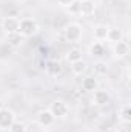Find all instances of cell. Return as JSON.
<instances>
[{
  "label": "cell",
  "instance_id": "4",
  "mask_svg": "<svg viewBox=\"0 0 131 132\" xmlns=\"http://www.w3.org/2000/svg\"><path fill=\"white\" fill-rule=\"evenodd\" d=\"M16 114L12 109L2 106L0 108V131H8V128L14 123Z\"/></svg>",
  "mask_w": 131,
  "mask_h": 132
},
{
  "label": "cell",
  "instance_id": "13",
  "mask_svg": "<svg viewBox=\"0 0 131 132\" xmlns=\"http://www.w3.org/2000/svg\"><path fill=\"white\" fill-rule=\"evenodd\" d=\"M69 68H71V72H72L74 75L80 77V75H83V74L86 72L88 65H86V62H85L83 59H80V60H77V62H72V63H69Z\"/></svg>",
  "mask_w": 131,
  "mask_h": 132
},
{
  "label": "cell",
  "instance_id": "12",
  "mask_svg": "<svg viewBox=\"0 0 131 132\" xmlns=\"http://www.w3.org/2000/svg\"><path fill=\"white\" fill-rule=\"evenodd\" d=\"M106 40L110 43H117L120 40H123V31L117 26H113V28H108V34H106Z\"/></svg>",
  "mask_w": 131,
  "mask_h": 132
},
{
  "label": "cell",
  "instance_id": "2",
  "mask_svg": "<svg viewBox=\"0 0 131 132\" xmlns=\"http://www.w3.org/2000/svg\"><path fill=\"white\" fill-rule=\"evenodd\" d=\"M63 37L68 43H79L83 37V28L77 22H71L63 28Z\"/></svg>",
  "mask_w": 131,
  "mask_h": 132
},
{
  "label": "cell",
  "instance_id": "7",
  "mask_svg": "<svg viewBox=\"0 0 131 132\" xmlns=\"http://www.w3.org/2000/svg\"><path fill=\"white\" fill-rule=\"evenodd\" d=\"M56 121V117L51 114L49 109H42L37 112V123L42 126V128H51Z\"/></svg>",
  "mask_w": 131,
  "mask_h": 132
},
{
  "label": "cell",
  "instance_id": "17",
  "mask_svg": "<svg viewBox=\"0 0 131 132\" xmlns=\"http://www.w3.org/2000/svg\"><path fill=\"white\" fill-rule=\"evenodd\" d=\"M108 72V63L105 60H97L94 63V74L96 75H105Z\"/></svg>",
  "mask_w": 131,
  "mask_h": 132
},
{
  "label": "cell",
  "instance_id": "8",
  "mask_svg": "<svg viewBox=\"0 0 131 132\" xmlns=\"http://www.w3.org/2000/svg\"><path fill=\"white\" fill-rule=\"evenodd\" d=\"M93 103L96 106H100V108L110 104L111 103V94H110V91H106V89H96L94 94H93Z\"/></svg>",
  "mask_w": 131,
  "mask_h": 132
},
{
  "label": "cell",
  "instance_id": "19",
  "mask_svg": "<svg viewBox=\"0 0 131 132\" xmlns=\"http://www.w3.org/2000/svg\"><path fill=\"white\" fill-rule=\"evenodd\" d=\"M46 69H48V72H49L53 77L60 75V74H62V71H63V68H62V65H60L59 62H51L49 65L46 66Z\"/></svg>",
  "mask_w": 131,
  "mask_h": 132
},
{
  "label": "cell",
  "instance_id": "15",
  "mask_svg": "<svg viewBox=\"0 0 131 132\" xmlns=\"http://www.w3.org/2000/svg\"><path fill=\"white\" fill-rule=\"evenodd\" d=\"M105 45H103V42H94L91 46H90V55H93V57H102L103 54H105Z\"/></svg>",
  "mask_w": 131,
  "mask_h": 132
},
{
  "label": "cell",
  "instance_id": "16",
  "mask_svg": "<svg viewBox=\"0 0 131 132\" xmlns=\"http://www.w3.org/2000/svg\"><path fill=\"white\" fill-rule=\"evenodd\" d=\"M6 38H8V43H9L12 48H19V46L22 45V42H23V37H22L19 32L8 34V35H6Z\"/></svg>",
  "mask_w": 131,
  "mask_h": 132
},
{
  "label": "cell",
  "instance_id": "10",
  "mask_svg": "<svg viewBox=\"0 0 131 132\" xmlns=\"http://www.w3.org/2000/svg\"><path fill=\"white\" fill-rule=\"evenodd\" d=\"M117 118H119V121H122L123 125H128L131 121V108H130L128 103L122 104V106L117 109Z\"/></svg>",
  "mask_w": 131,
  "mask_h": 132
},
{
  "label": "cell",
  "instance_id": "9",
  "mask_svg": "<svg viewBox=\"0 0 131 132\" xmlns=\"http://www.w3.org/2000/svg\"><path fill=\"white\" fill-rule=\"evenodd\" d=\"M113 54H114V59H119V60L125 59L130 54V45H128V42L120 40V42L114 43L113 45Z\"/></svg>",
  "mask_w": 131,
  "mask_h": 132
},
{
  "label": "cell",
  "instance_id": "14",
  "mask_svg": "<svg viewBox=\"0 0 131 132\" xmlns=\"http://www.w3.org/2000/svg\"><path fill=\"white\" fill-rule=\"evenodd\" d=\"M108 28H110V26L102 25V23L94 25V28H93V37H94V40H96V42H103V40H106Z\"/></svg>",
  "mask_w": 131,
  "mask_h": 132
},
{
  "label": "cell",
  "instance_id": "22",
  "mask_svg": "<svg viewBox=\"0 0 131 132\" xmlns=\"http://www.w3.org/2000/svg\"><path fill=\"white\" fill-rule=\"evenodd\" d=\"M76 0H57V5L60 6V8H63V9H66L69 5H72Z\"/></svg>",
  "mask_w": 131,
  "mask_h": 132
},
{
  "label": "cell",
  "instance_id": "11",
  "mask_svg": "<svg viewBox=\"0 0 131 132\" xmlns=\"http://www.w3.org/2000/svg\"><path fill=\"white\" fill-rule=\"evenodd\" d=\"M99 86V81L94 75H88L82 80V89L85 92H94Z\"/></svg>",
  "mask_w": 131,
  "mask_h": 132
},
{
  "label": "cell",
  "instance_id": "18",
  "mask_svg": "<svg viewBox=\"0 0 131 132\" xmlns=\"http://www.w3.org/2000/svg\"><path fill=\"white\" fill-rule=\"evenodd\" d=\"M80 59H82V51H80L79 48H72V49H69L68 54H66V60H68L69 63L77 62V60H80Z\"/></svg>",
  "mask_w": 131,
  "mask_h": 132
},
{
  "label": "cell",
  "instance_id": "23",
  "mask_svg": "<svg viewBox=\"0 0 131 132\" xmlns=\"http://www.w3.org/2000/svg\"><path fill=\"white\" fill-rule=\"evenodd\" d=\"M103 132H119V129H116V128H108L106 131H103Z\"/></svg>",
  "mask_w": 131,
  "mask_h": 132
},
{
  "label": "cell",
  "instance_id": "20",
  "mask_svg": "<svg viewBox=\"0 0 131 132\" xmlns=\"http://www.w3.org/2000/svg\"><path fill=\"white\" fill-rule=\"evenodd\" d=\"M26 131H28L26 125L20 120H14V123L8 128V132H26Z\"/></svg>",
  "mask_w": 131,
  "mask_h": 132
},
{
  "label": "cell",
  "instance_id": "3",
  "mask_svg": "<svg viewBox=\"0 0 131 132\" xmlns=\"http://www.w3.org/2000/svg\"><path fill=\"white\" fill-rule=\"evenodd\" d=\"M49 111L56 118H66L68 114H69V106L63 100H54L49 104Z\"/></svg>",
  "mask_w": 131,
  "mask_h": 132
},
{
  "label": "cell",
  "instance_id": "21",
  "mask_svg": "<svg viewBox=\"0 0 131 132\" xmlns=\"http://www.w3.org/2000/svg\"><path fill=\"white\" fill-rule=\"evenodd\" d=\"M66 11H68V14H79V0H76L72 5H69L66 8Z\"/></svg>",
  "mask_w": 131,
  "mask_h": 132
},
{
  "label": "cell",
  "instance_id": "1",
  "mask_svg": "<svg viewBox=\"0 0 131 132\" xmlns=\"http://www.w3.org/2000/svg\"><path fill=\"white\" fill-rule=\"evenodd\" d=\"M37 32H39V23H37L35 19H33V17L19 19V34L23 38L34 37Z\"/></svg>",
  "mask_w": 131,
  "mask_h": 132
},
{
  "label": "cell",
  "instance_id": "6",
  "mask_svg": "<svg viewBox=\"0 0 131 132\" xmlns=\"http://www.w3.org/2000/svg\"><path fill=\"white\" fill-rule=\"evenodd\" d=\"M2 29H3V32L6 34V35L8 34L19 32V19L12 17V15L3 17V20H2Z\"/></svg>",
  "mask_w": 131,
  "mask_h": 132
},
{
  "label": "cell",
  "instance_id": "5",
  "mask_svg": "<svg viewBox=\"0 0 131 132\" xmlns=\"http://www.w3.org/2000/svg\"><path fill=\"white\" fill-rule=\"evenodd\" d=\"M97 9V3L94 0H79V14L83 17H91L94 15Z\"/></svg>",
  "mask_w": 131,
  "mask_h": 132
}]
</instances>
